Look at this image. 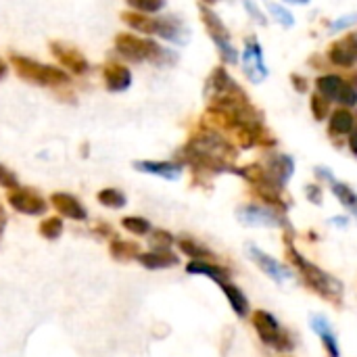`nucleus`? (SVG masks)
Listing matches in <instances>:
<instances>
[{"label":"nucleus","instance_id":"nucleus-34","mask_svg":"<svg viewBox=\"0 0 357 357\" xmlns=\"http://www.w3.org/2000/svg\"><path fill=\"white\" fill-rule=\"evenodd\" d=\"M17 186H19L17 174H15L10 167H6L4 163H0V188H4V190L8 192V190H13V188H17Z\"/></svg>","mask_w":357,"mask_h":357},{"label":"nucleus","instance_id":"nucleus-30","mask_svg":"<svg viewBox=\"0 0 357 357\" xmlns=\"http://www.w3.org/2000/svg\"><path fill=\"white\" fill-rule=\"evenodd\" d=\"M130 10L144 13V15H155L165 8V0H126Z\"/></svg>","mask_w":357,"mask_h":357},{"label":"nucleus","instance_id":"nucleus-42","mask_svg":"<svg viewBox=\"0 0 357 357\" xmlns=\"http://www.w3.org/2000/svg\"><path fill=\"white\" fill-rule=\"evenodd\" d=\"M347 144H349V151H351V155L357 157V115H356V128H354V132L347 136Z\"/></svg>","mask_w":357,"mask_h":357},{"label":"nucleus","instance_id":"nucleus-32","mask_svg":"<svg viewBox=\"0 0 357 357\" xmlns=\"http://www.w3.org/2000/svg\"><path fill=\"white\" fill-rule=\"evenodd\" d=\"M337 102H341L343 107H356L357 105V86L356 84H351V82H347L345 79V84H343V88H341V92H339V98H337Z\"/></svg>","mask_w":357,"mask_h":357},{"label":"nucleus","instance_id":"nucleus-31","mask_svg":"<svg viewBox=\"0 0 357 357\" xmlns=\"http://www.w3.org/2000/svg\"><path fill=\"white\" fill-rule=\"evenodd\" d=\"M310 109H312V115H314L318 121H324V119L331 115V100L316 92V94L310 96Z\"/></svg>","mask_w":357,"mask_h":357},{"label":"nucleus","instance_id":"nucleus-33","mask_svg":"<svg viewBox=\"0 0 357 357\" xmlns=\"http://www.w3.org/2000/svg\"><path fill=\"white\" fill-rule=\"evenodd\" d=\"M268 8H270V13L274 15V19H276L280 25H284V27L295 25V17H293L284 6H280V4H276V2H268Z\"/></svg>","mask_w":357,"mask_h":357},{"label":"nucleus","instance_id":"nucleus-14","mask_svg":"<svg viewBox=\"0 0 357 357\" xmlns=\"http://www.w3.org/2000/svg\"><path fill=\"white\" fill-rule=\"evenodd\" d=\"M328 61L337 67H354L357 61V33L351 31L328 48Z\"/></svg>","mask_w":357,"mask_h":357},{"label":"nucleus","instance_id":"nucleus-28","mask_svg":"<svg viewBox=\"0 0 357 357\" xmlns=\"http://www.w3.org/2000/svg\"><path fill=\"white\" fill-rule=\"evenodd\" d=\"M146 238L149 251H172V247L176 245V236L165 228H153Z\"/></svg>","mask_w":357,"mask_h":357},{"label":"nucleus","instance_id":"nucleus-25","mask_svg":"<svg viewBox=\"0 0 357 357\" xmlns=\"http://www.w3.org/2000/svg\"><path fill=\"white\" fill-rule=\"evenodd\" d=\"M331 190H333V195L337 197V201L347 209V211H351L354 215L357 218V192L349 186V184H345V182H333L331 184Z\"/></svg>","mask_w":357,"mask_h":357},{"label":"nucleus","instance_id":"nucleus-9","mask_svg":"<svg viewBox=\"0 0 357 357\" xmlns=\"http://www.w3.org/2000/svg\"><path fill=\"white\" fill-rule=\"evenodd\" d=\"M236 218L247 226H270V228L282 226L284 230H291L287 215H282L276 209H270V207H266L261 203L259 205H243V207H238Z\"/></svg>","mask_w":357,"mask_h":357},{"label":"nucleus","instance_id":"nucleus-17","mask_svg":"<svg viewBox=\"0 0 357 357\" xmlns=\"http://www.w3.org/2000/svg\"><path fill=\"white\" fill-rule=\"evenodd\" d=\"M261 165L284 188H287V182L291 180V176L295 174V161H293V157H289L284 153H270V155H266Z\"/></svg>","mask_w":357,"mask_h":357},{"label":"nucleus","instance_id":"nucleus-12","mask_svg":"<svg viewBox=\"0 0 357 357\" xmlns=\"http://www.w3.org/2000/svg\"><path fill=\"white\" fill-rule=\"evenodd\" d=\"M48 205L63 220H71V222H86L88 220V211L82 205V201L69 192H52L48 199Z\"/></svg>","mask_w":357,"mask_h":357},{"label":"nucleus","instance_id":"nucleus-7","mask_svg":"<svg viewBox=\"0 0 357 357\" xmlns=\"http://www.w3.org/2000/svg\"><path fill=\"white\" fill-rule=\"evenodd\" d=\"M199 13H201V21L205 25L209 38L213 40L222 61L226 65H236L238 63V50L232 44V38H230V31H228L226 23L220 19V15L209 4H199Z\"/></svg>","mask_w":357,"mask_h":357},{"label":"nucleus","instance_id":"nucleus-4","mask_svg":"<svg viewBox=\"0 0 357 357\" xmlns=\"http://www.w3.org/2000/svg\"><path fill=\"white\" fill-rule=\"evenodd\" d=\"M121 21L134 31H140L151 38L157 36L161 40L178 44V46L186 44L190 38L186 23L176 15H144V13H136V10H126V13H121Z\"/></svg>","mask_w":357,"mask_h":357},{"label":"nucleus","instance_id":"nucleus-3","mask_svg":"<svg viewBox=\"0 0 357 357\" xmlns=\"http://www.w3.org/2000/svg\"><path fill=\"white\" fill-rule=\"evenodd\" d=\"M115 52L128 63H153L159 67L178 63V52L161 46L149 36H136L130 31L115 36Z\"/></svg>","mask_w":357,"mask_h":357},{"label":"nucleus","instance_id":"nucleus-6","mask_svg":"<svg viewBox=\"0 0 357 357\" xmlns=\"http://www.w3.org/2000/svg\"><path fill=\"white\" fill-rule=\"evenodd\" d=\"M251 324H253V331L257 333L259 341L278 351V354H291L295 349V341H293V335L278 322V318L266 310H255L251 312Z\"/></svg>","mask_w":357,"mask_h":357},{"label":"nucleus","instance_id":"nucleus-21","mask_svg":"<svg viewBox=\"0 0 357 357\" xmlns=\"http://www.w3.org/2000/svg\"><path fill=\"white\" fill-rule=\"evenodd\" d=\"M136 261L144 270H169L180 266V257L174 251H142Z\"/></svg>","mask_w":357,"mask_h":357},{"label":"nucleus","instance_id":"nucleus-27","mask_svg":"<svg viewBox=\"0 0 357 357\" xmlns=\"http://www.w3.org/2000/svg\"><path fill=\"white\" fill-rule=\"evenodd\" d=\"M65 232V222L63 218L59 215H50V218H44L38 226V234L44 238V241H59Z\"/></svg>","mask_w":357,"mask_h":357},{"label":"nucleus","instance_id":"nucleus-5","mask_svg":"<svg viewBox=\"0 0 357 357\" xmlns=\"http://www.w3.org/2000/svg\"><path fill=\"white\" fill-rule=\"evenodd\" d=\"M10 65L23 82L36 84L42 88H63L71 82V77L65 69L33 61L23 54H10Z\"/></svg>","mask_w":357,"mask_h":357},{"label":"nucleus","instance_id":"nucleus-15","mask_svg":"<svg viewBox=\"0 0 357 357\" xmlns=\"http://www.w3.org/2000/svg\"><path fill=\"white\" fill-rule=\"evenodd\" d=\"M102 82H105V88L109 92L119 94V92L130 90L134 79H132V71L126 65H121L117 61H109L102 67Z\"/></svg>","mask_w":357,"mask_h":357},{"label":"nucleus","instance_id":"nucleus-13","mask_svg":"<svg viewBox=\"0 0 357 357\" xmlns=\"http://www.w3.org/2000/svg\"><path fill=\"white\" fill-rule=\"evenodd\" d=\"M249 255H251V259L259 266V270H261L266 276H270L272 280H276V282H284V280L293 278V270H291L289 266H284V264H282V261H278L276 257H270V255H268V253H264L259 247L249 245Z\"/></svg>","mask_w":357,"mask_h":357},{"label":"nucleus","instance_id":"nucleus-47","mask_svg":"<svg viewBox=\"0 0 357 357\" xmlns=\"http://www.w3.org/2000/svg\"><path fill=\"white\" fill-rule=\"evenodd\" d=\"M0 236H2V234H0Z\"/></svg>","mask_w":357,"mask_h":357},{"label":"nucleus","instance_id":"nucleus-18","mask_svg":"<svg viewBox=\"0 0 357 357\" xmlns=\"http://www.w3.org/2000/svg\"><path fill=\"white\" fill-rule=\"evenodd\" d=\"M186 274L205 276V278L213 280L220 287L224 282H230V278H232V272L226 266H220L218 261H188L186 264Z\"/></svg>","mask_w":357,"mask_h":357},{"label":"nucleus","instance_id":"nucleus-11","mask_svg":"<svg viewBox=\"0 0 357 357\" xmlns=\"http://www.w3.org/2000/svg\"><path fill=\"white\" fill-rule=\"evenodd\" d=\"M50 54L59 61V65L73 75H86L90 71L88 59L71 44L65 42H50Z\"/></svg>","mask_w":357,"mask_h":357},{"label":"nucleus","instance_id":"nucleus-40","mask_svg":"<svg viewBox=\"0 0 357 357\" xmlns=\"http://www.w3.org/2000/svg\"><path fill=\"white\" fill-rule=\"evenodd\" d=\"M92 234L98 236V238H113V236H115V234H113V228H111L107 222H98V226L92 228Z\"/></svg>","mask_w":357,"mask_h":357},{"label":"nucleus","instance_id":"nucleus-46","mask_svg":"<svg viewBox=\"0 0 357 357\" xmlns=\"http://www.w3.org/2000/svg\"><path fill=\"white\" fill-rule=\"evenodd\" d=\"M201 2H203V4H213L215 0H201Z\"/></svg>","mask_w":357,"mask_h":357},{"label":"nucleus","instance_id":"nucleus-44","mask_svg":"<svg viewBox=\"0 0 357 357\" xmlns=\"http://www.w3.org/2000/svg\"><path fill=\"white\" fill-rule=\"evenodd\" d=\"M4 226H6V213H4V209L0 207V234H2V230H4Z\"/></svg>","mask_w":357,"mask_h":357},{"label":"nucleus","instance_id":"nucleus-10","mask_svg":"<svg viewBox=\"0 0 357 357\" xmlns=\"http://www.w3.org/2000/svg\"><path fill=\"white\" fill-rule=\"evenodd\" d=\"M243 71H245V75L253 84H259V82H264L268 77V67H266L261 42L255 36H249L245 40V48H243Z\"/></svg>","mask_w":357,"mask_h":357},{"label":"nucleus","instance_id":"nucleus-23","mask_svg":"<svg viewBox=\"0 0 357 357\" xmlns=\"http://www.w3.org/2000/svg\"><path fill=\"white\" fill-rule=\"evenodd\" d=\"M222 293H224V297L228 299L232 312H234L241 320H245V318L251 316L249 297L245 295V291H243L241 287H236L234 282H224V284H222Z\"/></svg>","mask_w":357,"mask_h":357},{"label":"nucleus","instance_id":"nucleus-43","mask_svg":"<svg viewBox=\"0 0 357 357\" xmlns=\"http://www.w3.org/2000/svg\"><path fill=\"white\" fill-rule=\"evenodd\" d=\"M6 73H8V65L0 59V79H4V77H6Z\"/></svg>","mask_w":357,"mask_h":357},{"label":"nucleus","instance_id":"nucleus-22","mask_svg":"<svg viewBox=\"0 0 357 357\" xmlns=\"http://www.w3.org/2000/svg\"><path fill=\"white\" fill-rule=\"evenodd\" d=\"M142 253V247L138 241H128L121 236H113L109 241V255L113 261L119 264H128V261H136V257Z\"/></svg>","mask_w":357,"mask_h":357},{"label":"nucleus","instance_id":"nucleus-41","mask_svg":"<svg viewBox=\"0 0 357 357\" xmlns=\"http://www.w3.org/2000/svg\"><path fill=\"white\" fill-rule=\"evenodd\" d=\"M291 82H293V86L297 88V92H307V88H310V84H305V77H301V75H297V73L291 75Z\"/></svg>","mask_w":357,"mask_h":357},{"label":"nucleus","instance_id":"nucleus-20","mask_svg":"<svg viewBox=\"0 0 357 357\" xmlns=\"http://www.w3.org/2000/svg\"><path fill=\"white\" fill-rule=\"evenodd\" d=\"M356 128V113H351L347 107H339L328 115V134L331 138H343L349 136Z\"/></svg>","mask_w":357,"mask_h":357},{"label":"nucleus","instance_id":"nucleus-39","mask_svg":"<svg viewBox=\"0 0 357 357\" xmlns=\"http://www.w3.org/2000/svg\"><path fill=\"white\" fill-rule=\"evenodd\" d=\"M305 190H307V192H305V195H307V199H310L314 205H322V195H324V190H322L318 184H310Z\"/></svg>","mask_w":357,"mask_h":357},{"label":"nucleus","instance_id":"nucleus-45","mask_svg":"<svg viewBox=\"0 0 357 357\" xmlns=\"http://www.w3.org/2000/svg\"><path fill=\"white\" fill-rule=\"evenodd\" d=\"M287 2H293V4H307L310 0H287Z\"/></svg>","mask_w":357,"mask_h":357},{"label":"nucleus","instance_id":"nucleus-38","mask_svg":"<svg viewBox=\"0 0 357 357\" xmlns=\"http://www.w3.org/2000/svg\"><path fill=\"white\" fill-rule=\"evenodd\" d=\"M312 328L322 337V335H326V333H335L333 328H331V322L324 318V316H314L312 318Z\"/></svg>","mask_w":357,"mask_h":357},{"label":"nucleus","instance_id":"nucleus-8","mask_svg":"<svg viewBox=\"0 0 357 357\" xmlns=\"http://www.w3.org/2000/svg\"><path fill=\"white\" fill-rule=\"evenodd\" d=\"M6 203L21 215H29V218H38L44 215L48 211V201L29 186H17L13 190L6 192Z\"/></svg>","mask_w":357,"mask_h":357},{"label":"nucleus","instance_id":"nucleus-37","mask_svg":"<svg viewBox=\"0 0 357 357\" xmlns=\"http://www.w3.org/2000/svg\"><path fill=\"white\" fill-rule=\"evenodd\" d=\"M357 23V15L356 13H351V15H347V17H339L337 21H333L331 23V31H345L347 27H351V25H356Z\"/></svg>","mask_w":357,"mask_h":357},{"label":"nucleus","instance_id":"nucleus-19","mask_svg":"<svg viewBox=\"0 0 357 357\" xmlns=\"http://www.w3.org/2000/svg\"><path fill=\"white\" fill-rule=\"evenodd\" d=\"M176 247L190 261H218V255L209 247H205L203 243H199L192 236H186V234L178 236L176 238Z\"/></svg>","mask_w":357,"mask_h":357},{"label":"nucleus","instance_id":"nucleus-26","mask_svg":"<svg viewBox=\"0 0 357 357\" xmlns=\"http://www.w3.org/2000/svg\"><path fill=\"white\" fill-rule=\"evenodd\" d=\"M96 201H98L102 207H107V209H123V207L128 205L126 192L119 190V188H113V186L98 190V192H96Z\"/></svg>","mask_w":357,"mask_h":357},{"label":"nucleus","instance_id":"nucleus-35","mask_svg":"<svg viewBox=\"0 0 357 357\" xmlns=\"http://www.w3.org/2000/svg\"><path fill=\"white\" fill-rule=\"evenodd\" d=\"M322 339V347L326 351L328 357H341V349H339V341H337V335L335 333H326L320 337Z\"/></svg>","mask_w":357,"mask_h":357},{"label":"nucleus","instance_id":"nucleus-16","mask_svg":"<svg viewBox=\"0 0 357 357\" xmlns=\"http://www.w3.org/2000/svg\"><path fill=\"white\" fill-rule=\"evenodd\" d=\"M136 172L157 176L163 180H178L184 174V165L180 161H153V159H142L132 163Z\"/></svg>","mask_w":357,"mask_h":357},{"label":"nucleus","instance_id":"nucleus-36","mask_svg":"<svg viewBox=\"0 0 357 357\" xmlns=\"http://www.w3.org/2000/svg\"><path fill=\"white\" fill-rule=\"evenodd\" d=\"M243 4H245V8H247V13L251 15V19H253V21H257L259 25H266V23H268L266 15L261 13V8H259L253 0H243Z\"/></svg>","mask_w":357,"mask_h":357},{"label":"nucleus","instance_id":"nucleus-1","mask_svg":"<svg viewBox=\"0 0 357 357\" xmlns=\"http://www.w3.org/2000/svg\"><path fill=\"white\" fill-rule=\"evenodd\" d=\"M238 157L236 144L215 128L201 123V128L178 151L176 161L188 165L197 176L232 174Z\"/></svg>","mask_w":357,"mask_h":357},{"label":"nucleus","instance_id":"nucleus-29","mask_svg":"<svg viewBox=\"0 0 357 357\" xmlns=\"http://www.w3.org/2000/svg\"><path fill=\"white\" fill-rule=\"evenodd\" d=\"M121 228L134 236H149L151 230H153V224L146 220V218H140V215H126L121 218Z\"/></svg>","mask_w":357,"mask_h":357},{"label":"nucleus","instance_id":"nucleus-2","mask_svg":"<svg viewBox=\"0 0 357 357\" xmlns=\"http://www.w3.org/2000/svg\"><path fill=\"white\" fill-rule=\"evenodd\" d=\"M284 253L289 257V264L295 268V272L299 274L301 282L314 293L318 295L320 299H324L326 303L335 305V307H341L343 305V295H345V284L328 274L326 270H322L320 266L312 264L307 257H303L299 253V249L295 247L293 243V236H291V230L284 232Z\"/></svg>","mask_w":357,"mask_h":357},{"label":"nucleus","instance_id":"nucleus-24","mask_svg":"<svg viewBox=\"0 0 357 357\" xmlns=\"http://www.w3.org/2000/svg\"><path fill=\"white\" fill-rule=\"evenodd\" d=\"M343 84H345V79H343L341 75H337V73H326V75H320V77L316 79V90H318V94H322L324 98L337 100L341 88H343Z\"/></svg>","mask_w":357,"mask_h":357}]
</instances>
